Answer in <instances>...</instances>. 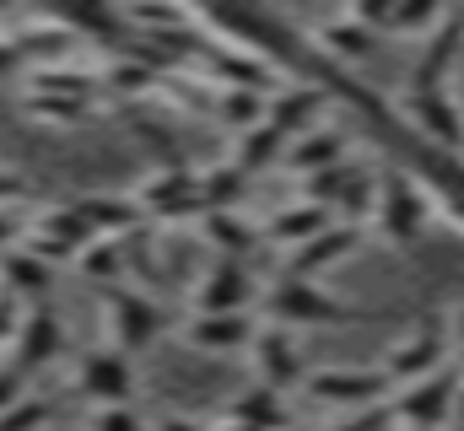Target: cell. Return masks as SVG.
I'll list each match as a JSON object with an SVG mask.
<instances>
[{
  "label": "cell",
  "mask_w": 464,
  "mask_h": 431,
  "mask_svg": "<svg viewBox=\"0 0 464 431\" xmlns=\"http://www.w3.org/2000/svg\"><path fill=\"white\" fill-rule=\"evenodd\" d=\"M227 421L254 426V431H286V426H292V416H286V394H276V388L254 383V388H243V394L227 405Z\"/></svg>",
  "instance_id": "obj_22"
},
{
  "label": "cell",
  "mask_w": 464,
  "mask_h": 431,
  "mask_svg": "<svg viewBox=\"0 0 464 431\" xmlns=\"http://www.w3.org/2000/svg\"><path fill=\"white\" fill-rule=\"evenodd\" d=\"M356 248H362V226H346V221H335V226H324L319 237H308L303 248H292L281 275H292V281H319V275L341 270V264H346Z\"/></svg>",
  "instance_id": "obj_12"
},
{
  "label": "cell",
  "mask_w": 464,
  "mask_h": 431,
  "mask_svg": "<svg viewBox=\"0 0 464 431\" xmlns=\"http://www.w3.org/2000/svg\"><path fill=\"white\" fill-rule=\"evenodd\" d=\"M351 157V135L346 129H335V124H314V129H303L292 146H286V168L292 173H324V168H335V162H346Z\"/></svg>",
  "instance_id": "obj_18"
},
{
  "label": "cell",
  "mask_w": 464,
  "mask_h": 431,
  "mask_svg": "<svg viewBox=\"0 0 464 431\" xmlns=\"http://www.w3.org/2000/svg\"><path fill=\"white\" fill-rule=\"evenodd\" d=\"M44 421H49V405L44 399H22V405H11L0 416V431H38Z\"/></svg>",
  "instance_id": "obj_28"
},
{
  "label": "cell",
  "mask_w": 464,
  "mask_h": 431,
  "mask_svg": "<svg viewBox=\"0 0 464 431\" xmlns=\"http://www.w3.org/2000/svg\"><path fill=\"white\" fill-rule=\"evenodd\" d=\"M400 431H405V426H400Z\"/></svg>",
  "instance_id": "obj_36"
},
{
  "label": "cell",
  "mask_w": 464,
  "mask_h": 431,
  "mask_svg": "<svg viewBox=\"0 0 464 431\" xmlns=\"http://www.w3.org/2000/svg\"><path fill=\"white\" fill-rule=\"evenodd\" d=\"M248 356H254V378H259L265 388H276V394H286V388H303V378H308V361H303L297 329L259 323V329H254V345H248Z\"/></svg>",
  "instance_id": "obj_10"
},
{
  "label": "cell",
  "mask_w": 464,
  "mask_h": 431,
  "mask_svg": "<svg viewBox=\"0 0 464 431\" xmlns=\"http://www.w3.org/2000/svg\"><path fill=\"white\" fill-rule=\"evenodd\" d=\"M394 426H400L394 410L389 405H372V410H351L346 426H335V431H394Z\"/></svg>",
  "instance_id": "obj_29"
},
{
  "label": "cell",
  "mask_w": 464,
  "mask_h": 431,
  "mask_svg": "<svg viewBox=\"0 0 464 431\" xmlns=\"http://www.w3.org/2000/svg\"><path fill=\"white\" fill-rule=\"evenodd\" d=\"M248 184L254 178H243L232 162H217V168H206L200 173V200H206V216H227L243 206V195H248Z\"/></svg>",
  "instance_id": "obj_25"
},
{
  "label": "cell",
  "mask_w": 464,
  "mask_h": 431,
  "mask_svg": "<svg viewBox=\"0 0 464 431\" xmlns=\"http://www.w3.org/2000/svg\"><path fill=\"white\" fill-rule=\"evenodd\" d=\"M162 329H168V319H162V308L146 292H130V286H114L109 292V334H114V350H124V356L151 350Z\"/></svg>",
  "instance_id": "obj_11"
},
{
  "label": "cell",
  "mask_w": 464,
  "mask_h": 431,
  "mask_svg": "<svg viewBox=\"0 0 464 431\" xmlns=\"http://www.w3.org/2000/svg\"><path fill=\"white\" fill-rule=\"evenodd\" d=\"M454 356V329H449V313H432V319H416L389 350L383 361V378L389 388H405V383H421L432 378L438 367H449Z\"/></svg>",
  "instance_id": "obj_4"
},
{
  "label": "cell",
  "mask_w": 464,
  "mask_h": 431,
  "mask_svg": "<svg viewBox=\"0 0 464 431\" xmlns=\"http://www.w3.org/2000/svg\"><path fill=\"white\" fill-rule=\"evenodd\" d=\"M265 103H270V98H265V92H243V87H232V92H217V119H222V124H227L232 135H248V129H254V124H265Z\"/></svg>",
  "instance_id": "obj_27"
},
{
  "label": "cell",
  "mask_w": 464,
  "mask_h": 431,
  "mask_svg": "<svg viewBox=\"0 0 464 431\" xmlns=\"http://www.w3.org/2000/svg\"><path fill=\"white\" fill-rule=\"evenodd\" d=\"M140 216H146V226L157 221V226H184V221H206V200H200V173L195 168H184V162H173V168H157L135 195H130Z\"/></svg>",
  "instance_id": "obj_5"
},
{
  "label": "cell",
  "mask_w": 464,
  "mask_h": 431,
  "mask_svg": "<svg viewBox=\"0 0 464 431\" xmlns=\"http://www.w3.org/2000/svg\"><path fill=\"white\" fill-rule=\"evenodd\" d=\"M459 394H464V367L449 361V367H438L432 378L394 388L389 410H394V421L405 431H449V421L459 416Z\"/></svg>",
  "instance_id": "obj_2"
},
{
  "label": "cell",
  "mask_w": 464,
  "mask_h": 431,
  "mask_svg": "<svg viewBox=\"0 0 464 431\" xmlns=\"http://www.w3.org/2000/svg\"><path fill=\"white\" fill-rule=\"evenodd\" d=\"M76 383H82V394H87L98 410L130 405V399H135V361H130L124 350H114V345H103V350H92V356L82 361Z\"/></svg>",
  "instance_id": "obj_13"
},
{
  "label": "cell",
  "mask_w": 464,
  "mask_h": 431,
  "mask_svg": "<svg viewBox=\"0 0 464 431\" xmlns=\"http://www.w3.org/2000/svg\"><path fill=\"white\" fill-rule=\"evenodd\" d=\"M60 345H65V329H60V319H54L49 308L27 313V319H22V329H16V372L49 367V361L60 356Z\"/></svg>",
  "instance_id": "obj_21"
},
{
  "label": "cell",
  "mask_w": 464,
  "mask_h": 431,
  "mask_svg": "<svg viewBox=\"0 0 464 431\" xmlns=\"http://www.w3.org/2000/svg\"><path fill=\"white\" fill-rule=\"evenodd\" d=\"M324 226H335V216L324 211V206H308V200H286V206H276V211L259 221V243H270V248L292 254V248H303L308 237H319Z\"/></svg>",
  "instance_id": "obj_15"
},
{
  "label": "cell",
  "mask_w": 464,
  "mask_h": 431,
  "mask_svg": "<svg viewBox=\"0 0 464 431\" xmlns=\"http://www.w3.org/2000/svg\"><path fill=\"white\" fill-rule=\"evenodd\" d=\"M314 43L324 49V60H346V65H356V60H367V54L378 49V33H372L356 11H330V16L314 27Z\"/></svg>",
  "instance_id": "obj_19"
},
{
  "label": "cell",
  "mask_w": 464,
  "mask_h": 431,
  "mask_svg": "<svg viewBox=\"0 0 464 431\" xmlns=\"http://www.w3.org/2000/svg\"><path fill=\"white\" fill-rule=\"evenodd\" d=\"M378 38H427L449 5H432V0H383V5H351Z\"/></svg>",
  "instance_id": "obj_14"
},
{
  "label": "cell",
  "mask_w": 464,
  "mask_h": 431,
  "mask_svg": "<svg viewBox=\"0 0 464 431\" xmlns=\"http://www.w3.org/2000/svg\"><path fill=\"white\" fill-rule=\"evenodd\" d=\"M330 103H335V98H330V87H314V81H286V87L265 103V119H270L286 140H297L303 129H314V124H319V113H324Z\"/></svg>",
  "instance_id": "obj_16"
},
{
  "label": "cell",
  "mask_w": 464,
  "mask_h": 431,
  "mask_svg": "<svg viewBox=\"0 0 464 431\" xmlns=\"http://www.w3.org/2000/svg\"><path fill=\"white\" fill-rule=\"evenodd\" d=\"M76 264H82V275H87V281H98V286H109V292H114L119 281L130 275V248L114 243V237H92V243L76 254Z\"/></svg>",
  "instance_id": "obj_24"
},
{
  "label": "cell",
  "mask_w": 464,
  "mask_h": 431,
  "mask_svg": "<svg viewBox=\"0 0 464 431\" xmlns=\"http://www.w3.org/2000/svg\"><path fill=\"white\" fill-rule=\"evenodd\" d=\"M378 232L389 237V243H400V248H411L421 232H427V221H432V195H427V184L411 173V168H389V173H378Z\"/></svg>",
  "instance_id": "obj_3"
},
{
  "label": "cell",
  "mask_w": 464,
  "mask_h": 431,
  "mask_svg": "<svg viewBox=\"0 0 464 431\" xmlns=\"http://www.w3.org/2000/svg\"><path fill=\"white\" fill-rule=\"evenodd\" d=\"M200 237H206L211 259H237V264H243V254H254V243H259V232H254L237 211L206 216V221H200Z\"/></svg>",
  "instance_id": "obj_23"
},
{
  "label": "cell",
  "mask_w": 464,
  "mask_h": 431,
  "mask_svg": "<svg viewBox=\"0 0 464 431\" xmlns=\"http://www.w3.org/2000/svg\"><path fill=\"white\" fill-rule=\"evenodd\" d=\"M211 431H254V426H237V421H222V426H211Z\"/></svg>",
  "instance_id": "obj_34"
},
{
  "label": "cell",
  "mask_w": 464,
  "mask_h": 431,
  "mask_svg": "<svg viewBox=\"0 0 464 431\" xmlns=\"http://www.w3.org/2000/svg\"><path fill=\"white\" fill-rule=\"evenodd\" d=\"M459 421H464V394H459Z\"/></svg>",
  "instance_id": "obj_35"
},
{
  "label": "cell",
  "mask_w": 464,
  "mask_h": 431,
  "mask_svg": "<svg viewBox=\"0 0 464 431\" xmlns=\"http://www.w3.org/2000/svg\"><path fill=\"white\" fill-rule=\"evenodd\" d=\"M92 431H146V421L130 405H114V410H98L92 416Z\"/></svg>",
  "instance_id": "obj_30"
},
{
  "label": "cell",
  "mask_w": 464,
  "mask_h": 431,
  "mask_svg": "<svg viewBox=\"0 0 464 431\" xmlns=\"http://www.w3.org/2000/svg\"><path fill=\"white\" fill-rule=\"evenodd\" d=\"M189 302H195V313H206V319H222V313H254V308H259V286H254L248 264H237V259H211V264L195 275Z\"/></svg>",
  "instance_id": "obj_8"
},
{
  "label": "cell",
  "mask_w": 464,
  "mask_h": 431,
  "mask_svg": "<svg viewBox=\"0 0 464 431\" xmlns=\"http://www.w3.org/2000/svg\"><path fill=\"white\" fill-rule=\"evenodd\" d=\"M303 394L324 410H372V405H389L394 388L383 378V367H308L303 378Z\"/></svg>",
  "instance_id": "obj_6"
},
{
  "label": "cell",
  "mask_w": 464,
  "mask_h": 431,
  "mask_svg": "<svg viewBox=\"0 0 464 431\" xmlns=\"http://www.w3.org/2000/svg\"><path fill=\"white\" fill-rule=\"evenodd\" d=\"M400 124L411 129L416 146H432V151H464V108L459 98L443 87V92H400Z\"/></svg>",
  "instance_id": "obj_7"
},
{
  "label": "cell",
  "mask_w": 464,
  "mask_h": 431,
  "mask_svg": "<svg viewBox=\"0 0 464 431\" xmlns=\"http://www.w3.org/2000/svg\"><path fill=\"white\" fill-rule=\"evenodd\" d=\"M27 394H22V372L16 367H0V416L11 410V405H22Z\"/></svg>",
  "instance_id": "obj_31"
},
{
  "label": "cell",
  "mask_w": 464,
  "mask_h": 431,
  "mask_svg": "<svg viewBox=\"0 0 464 431\" xmlns=\"http://www.w3.org/2000/svg\"><path fill=\"white\" fill-rule=\"evenodd\" d=\"M146 431H211L206 421H195V416H162L157 426H146Z\"/></svg>",
  "instance_id": "obj_32"
},
{
  "label": "cell",
  "mask_w": 464,
  "mask_h": 431,
  "mask_svg": "<svg viewBox=\"0 0 464 431\" xmlns=\"http://www.w3.org/2000/svg\"><path fill=\"white\" fill-rule=\"evenodd\" d=\"M254 329H259L254 313H222V319L195 313V319L184 323V345L200 350V356H237V350L254 345Z\"/></svg>",
  "instance_id": "obj_17"
},
{
  "label": "cell",
  "mask_w": 464,
  "mask_h": 431,
  "mask_svg": "<svg viewBox=\"0 0 464 431\" xmlns=\"http://www.w3.org/2000/svg\"><path fill=\"white\" fill-rule=\"evenodd\" d=\"M259 313H265V323H281V329H330V323L356 319L346 302L330 297L319 281H292V275H276L259 292Z\"/></svg>",
  "instance_id": "obj_1"
},
{
  "label": "cell",
  "mask_w": 464,
  "mask_h": 431,
  "mask_svg": "<svg viewBox=\"0 0 464 431\" xmlns=\"http://www.w3.org/2000/svg\"><path fill=\"white\" fill-rule=\"evenodd\" d=\"M449 329H454V345H464V302L449 313Z\"/></svg>",
  "instance_id": "obj_33"
},
{
  "label": "cell",
  "mask_w": 464,
  "mask_h": 431,
  "mask_svg": "<svg viewBox=\"0 0 464 431\" xmlns=\"http://www.w3.org/2000/svg\"><path fill=\"white\" fill-rule=\"evenodd\" d=\"M0 281H5V292H16V297H38V292L49 286V264L33 259L27 248H11V254H0Z\"/></svg>",
  "instance_id": "obj_26"
},
{
  "label": "cell",
  "mask_w": 464,
  "mask_h": 431,
  "mask_svg": "<svg viewBox=\"0 0 464 431\" xmlns=\"http://www.w3.org/2000/svg\"><path fill=\"white\" fill-rule=\"evenodd\" d=\"M464 71V11L449 5L443 22L421 38V60L411 71V92H443Z\"/></svg>",
  "instance_id": "obj_9"
},
{
  "label": "cell",
  "mask_w": 464,
  "mask_h": 431,
  "mask_svg": "<svg viewBox=\"0 0 464 431\" xmlns=\"http://www.w3.org/2000/svg\"><path fill=\"white\" fill-rule=\"evenodd\" d=\"M286 146H292V140L265 119V124H254L248 135H232V157L227 162L243 173V178H259V173H270V168L286 157Z\"/></svg>",
  "instance_id": "obj_20"
}]
</instances>
